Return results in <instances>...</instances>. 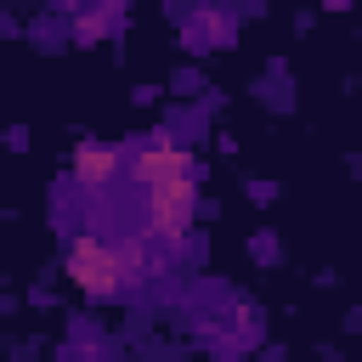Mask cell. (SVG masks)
Here are the masks:
<instances>
[{
  "mask_svg": "<svg viewBox=\"0 0 362 362\" xmlns=\"http://www.w3.org/2000/svg\"><path fill=\"white\" fill-rule=\"evenodd\" d=\"M124 170L136 181V226H130V238L153 255L158 272H170L175 255H181V238L192 232L198 164L170 130H153V136L124 147Z\"/></svg>",
  "mask_w": 362,
  "mask_h": 362,
  "instance_id": "cell-1",
  "label": "cell"
},
{
  "mask_svg": "<svg viewBox=\"0 0 362 362\" xmlns=\"http://www.w3.org/2000/svg\"><path fill=\"white\" fill-rule=\"evenodd\" d=\"M124 175V147H79V158H74V187L79 192H90V204H102L107 192H113V181Z\"/></svg>",
  "mask_w": 362,
  "mask_h": 362,
  "instance_id": "cell-2",
  "label": "cell"
},
{
  "mask_svg": "<svg viewBox=\"0 0 362 362\" xmlns=\"http://www.w3.org/2000/svg\"><path fill=\"white\" fill-rule=\"evenodd\" d=\"M57 6H62V11H79V6H90V0H57Z\"/></svg>",
  "mask_w": 362,
  "mask_h": 362,
  "instance_id": "cell-3",
  "label": "cell"
}]
</instances>
